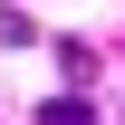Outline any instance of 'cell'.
<instances>
[{
    "instance_id": "7a4b0ae2",
    "label": "cell",
    "mask_w": 125,
    "mask_h": 125,
    "mask_svg": "<svg viewBox=\"0 0 125 125\" xmlns=\"http://www.w3.org/2000/svg\"><path fill=\"white\" fill-rule=\"evenodd\" d=\"M39 125H96V115H87V96H48V106H39Z\"/></svg>"
},
{
    "instance_id": "6da1fadb",
    "label": "cell",
    "mask_w": 125,
    "mask_h": 125,
    "mask_svg": "<svg viewBox=\"0 0 125 125\" xmlns=\"http://www.w3.org/2000/svg\"><path fill=\"white\" fill-rule=\"evenodd\" d=\"M58 77H67V96H77V87L96 77V58H87V48H77V39H58Z\"/></svg>"
}]
</instances>
